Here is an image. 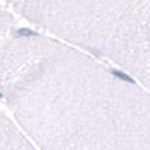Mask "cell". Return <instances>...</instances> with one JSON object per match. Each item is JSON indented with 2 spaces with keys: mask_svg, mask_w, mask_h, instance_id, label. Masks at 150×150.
<instances>
[{
  "mask_svg": "<svg viewBox=\"0 0 150 150\" xmlns=\"http://www.w3.org/2000/svg\"><path fill=\"white\" fill-rule=\"evenodd\" d=\"M0 95L42 150H150V95L54 38H8Z\"/></svg>",
  "mask_w": 150,
  "mask_h": 150,
  "instance_id": "cell-1",
  "label": "cell"
},
{
  "mask_svg": "<svg viewBox=\"0 0 150 150\" xmlns=\"http://www.w3.org/2000/svg\"><path fill=\"white\" fill-rule=\"evenodd\" d=\"M36 27L114 62L150 89V0H0Z\"/></svg>",
  "mask_w": 150,
  "mask_h": 150,
  "instance_id": "cell-2",
  "label": "cell"
},
{
  "mask_svg": "<svg viewBox=\"0 0 150 150\" xmlns=\"http://www.w3.org/2000/svg\"><path fill=\"white\" fill-rule=\"evenodd\" d=\"M0 150H35L18 128L0 111Z\"/></svg>",
  "mask_w": 150,
  "mask_h": 150,
  "instance_id": "cell-3",
  "label": "cell"
},
{
  "mask_svg": "<svg viewBox=\"0 0 150 150\" xmlns=\"http://www.w3.org/2000/svg\"><path fill=\"white\" fill-rule=\"evenodd\" d=\"M14 32H15V18L11 14V11L0 2V48Z\"/></svg>",
  "mask_w": 150,
  "mask_h": 150,
  "instance_id": "cell-4",
  "label": "cell"
}]
</instances>
